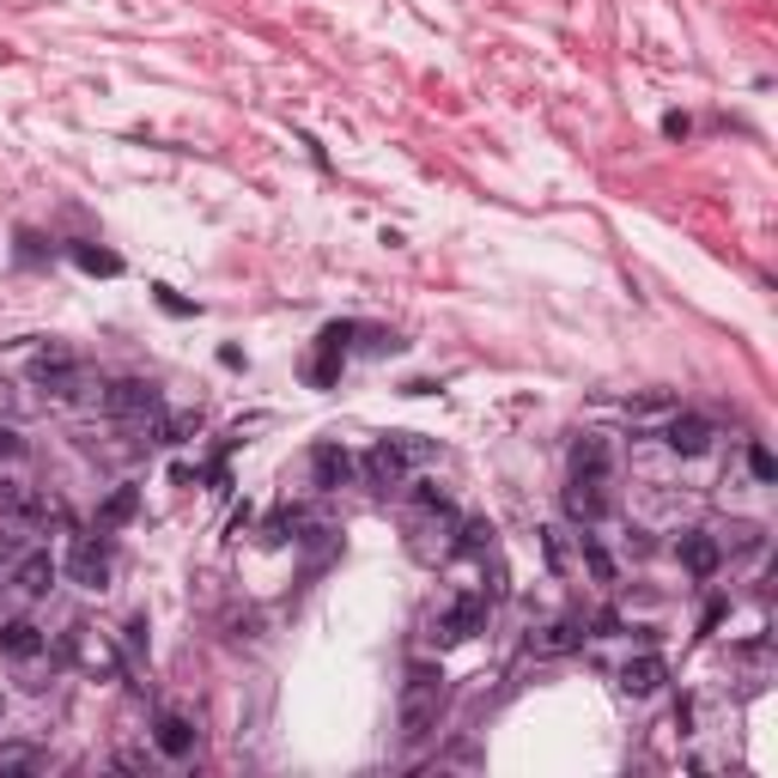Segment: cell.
<instances>
[{"mask_svg": "<svg viewBox=\"0 0 778 778\" xmlns=\"http://www.w3.org/2000/svg\"><path fill=\"white\" fill-rule=\"evenodd\" d=\"M134 505H140V492H134V487H116L110 499L98 505V529H116V523H128V517H134Z\"/></svg>", "mask_w": 778, "mask_h": 778, "instance_id": "19", "label": "cell"}, {"mask_svg": "<svg viewBox=\"0 0 778 778\" xmlns=\"http://www.w3.org/2000/svg\"><path fill=\"white\" fill-rule=\"evenodd\" d=\"M608 469H615L608 438H596V432L572 438V481H608Z\"/></svg>", "mask_w": 778, "mask_h": 778, "instance_id": "9", "label": "cell"}, {"mask_svg": "<svg viewBox=\"0 0 778 778\" xmlns=\"http://www.w3.org/2000/svg\"><path fill=\"white\" fill-rule=\"evenodd\" d=\"M657 438H664V445L676 450V457H706V450L718 445V426L699 420V413H676V420H669Z\"/></svg>", "mask_w": 778, "mask_h": 778, "instance_id": "8", "label": "cell"}, {"mask_svg": "<svg viewBox=\"0 0 778 778\" xmlns=\"http://www.w3.org/2000/svg\"><path fill=\"white\" fill-rule=\"evenodd\" d=\"M664 681H669V664H664V657H651V651L632 657V664L620 669V694H627V699H651Z\"/></svg>", "mask_w": 778, "mask_h": 778, "instance_id": "11", "label": "cell"}, {"mask_svg": "<svg viewBox=\"0 0 778 778\" xmlns=\"http://www.w3.org/2000/svg\"><path fill=\"white\" fill-rule=\"evenodd\" d=\"M49 584H56V560H49V548H31L19 566H12V590H19V596H49Z\"/></svg>", "mask_w": 778, "mask_h": 778, "instance_id": "13", "label": "cell"}, {"mask_svg": "<svg viewBox=\"0 0 778 778\" xmlns=\"http://www.w3.org/2000/svg\"><path fill=\"white\" fill-rule=\"evenodd\" d=\"M438 706H445V676L432 664H413L401 681V742H426L438 724Z\"/></svg>", "mask_w": 778, "mask_h": 778, "instance_id": "1", "label": "cell"}, {"mask_svg": "<svg viewBox=\"0 0 778 778\" xmlns=\"http://www.w3.org/2000/svg\"><path fill=\"white\" fill-rule=\"evenodd\" d=\"M748 469H755V481H772V475H778V462H772L767 450L755 445V450H748Z\"/></svg>", "mask_w": 778, "mask_h": 778, "instance_id": "24", "label": "cell"}, {"mask_svg": "<svg viewBox=\"0 0 778 778\" xmlns=\"http://www.w3.org/2000/svg\"><path fill=\"white\" fill-rule=\"evenodd\" d=\"M103 413H116V420H152L159 413V389L140 383V378H122L103 389Z\"/></svg>", "mask_w": 778, "mask_h": 778, "instance_id": "6", "label": "cell"}, {"mask_svg": "<svg viewBox=\"0 0 778 778\" xmlns=\"http://www.w3.org/2000/svg\"><path fill=\"white\" fill-rule=\"evenodd\" d=\"M566 517H572V523H584V529L602 523V517H608L602 481H566Z\"/></svg>", "mask_w": 778, "mask_h": 778, "instance_id": "10", "label": "cell"}, {"mask_svg": "<svg viewBox=\"0 0 778 778\" xmlns=\"http://www.w3.org/2000/svg\"><path fill=\"white\" fill-rule=\"evenodd\" d=\"M73 256H80V268H86V275H122V262H116L110 250H86V243H80Z\"/></svg>", "mask_w": 778, "mask_h": 778, "instance_id": "21", "label": "cell"}, {"mask_svg": "<svg viewBox=\"0 0 778 778\" xmlns=\"http://www.w3.org/2000/svg\"><path fill=\"white\" fill-rule=\"evenodd\" d=\"M457 548H462V553H487V548H492V529H487V523H462V529H457Z\"/></svg>", "mask_w": 778, "mask_h": 778, "instance_id": "22", "label": "cell"}, {"mask_svg": "<svg viewBox=\"0 0 778 778\" xmlns=\"http://www.w3.org/2000/svg\"><path fill=\"white\" fill-rule=\"evenodd\" d=\"M68 572H73V584H86V590H103V584L116 578V548H110V529H92V536H73Z\"/></svg>", "mask_w": 778, "mask_h": 778, "instance_id": "4", "label": "cell"}, {"mask_svg": "<svg viewBox=\"0 0 778 778\" xmlns=\"http://www.w3.org/2000/svg\"><path fill=\"white\" fill-rule=\"evenodd\" d=\"M0 651L19 657V664L43 657V627H37V620H7V627H0Z\"/></svg>", "mask_w": 778, "mask_h": 778, "instance_id": "16", "label": "cell"}, {"mask_svg": "<svg viewBox=\"0 0 778 778\" xmlns=\"http://www.w3.org/2000/svg\"><path fill=\"white\" fill-rule=\"evenodd\" d=\"M578 645H584L578 620H553V627L529 632V651H536V657H566V651H578Z\"/></svg>", "mask_w": 778, "mask_h": 778, "instance_id": "15", "label": "cell"}, {"mask_svg": "<svg viewBox=\"0 0 778 778\" xmlns=\"http://www.w3.org/2000/svg\"><path fill=\"white\" fill-rule=\"evenodd\" d=\"M487 627V596H457V602L438 615V645H462Z\"/></svg>", "mask_w": 778, "mask_h": 778, "instance_id": "7", "label": "cell"}, {"mask_svg": "<svg viewBox=\"0 0 778 778\" xmlns=\"http://www.w3.org/2000/svg\"><path fill=\"white\" fill-rule=\"evenodd\" d=\"M664 134L669 140H687V134H694V122H687V116H664Z\"/></svg>", "mask_w": 778, "mask_h": 778, "instance_id": "25", "label": "cell"}, {"mask_svg": "<svg viewBox=\"0 0 778 778\" xmlns=\"http://www.w3.org/2000/svg\"><path fill=\"white\" fill-rule=\"evenodd\" d=\"M681 566L694 578H711L724 566V541L718 536H706V529H694V536H681Z\"/></svg>", "mask_w": 778, "mask_h": 778, "instance_id": "14", "label": "cell"}, {"mask_svg": "<svg viewBox=\"0 0 778 778\" xmlns=\"http://www.w3.org/2000/svg\"><path fill=\"white\" fill-rule=\"evenodd\" d=\"M49 755L31 742H0V772H43Z\"/></svg>", "mask_w": 778, "mask_h": 778, "instance_id": "18", "label": "cell"}, {"mask_svg": "<svg viewBox=\"0 0 778 778\" xmlns=\"http://www.w3.org/2000/svg\"><path fill=\"white\" fill-rule=\"evenodd\" d=\"M0 718H7V699H0Z\"/></svg>", "mask_w": 778, "mask_h": 778, "instance_id": "26", "label": "cell"}, {"mask_svg": "<svg viewBox=\"0 0 778 778\" xmlns=\"http://www.w3.org/2000/svg\"><path fill=\"white\" fill-rule=\"evenodd\" d=\"M19 457H24V438L12 426H0V462H19Z\"/></svg>", "mask_w": 778, "mask_h": 778, "instance_id": "23", "label": "cell"}, {"mask_svg": "<svg viewBox=\"0 0 778 778\" xmlns=\"http://www.w3.org/2000/svg\"><path fill=\"white\" fill-rule=\"evenodd\" d=\"M578 553H584V566H590V578L596 584H615L620 572H615V560H608V548L596 536H578Z\"/></svg>", "mask_w": 778, "mask_h": 778, "instance_id": "20", "label": "cell"}, {"mask_svg": "<svg viewBox=\"0 0 778 778\" xmlns=\"http://www.w3.org/2000/svg\"><path fill=\"white\" fill-rule=\"evenodd\" d=\"M61 651H68V664L80 669V676H92V681H116V676L128 669V664H122V651H116V639H110V632L86 627V620H73V627H68Z\"/></svg>", "mask_w": 778, "mask_h": 778, "instance_id": "2", "label": "cell"}, {"mask_svg": "<svg viewBox=\"0 0 778 778\" xmlns=\"http://www.w3.org/2000/svg\"><path fill=\"white\" fill-rule=\"evenodd\" d=\"M310 469H317V487H347V481H353V457H347L341 445H317Z\"/></svg>", "mask_w": 778, "mask_h": 778, "instance_id": "17", "label": "cell"}, {"mask_svg": "<svg viewBox=\"0 0 778 778\" xmlns=\"http://www.w3.org/2000/svg\"><path fill=\"white\" fill-rule=\"evenodd\" d=\"M426 457H432V445H426V438H378V445H371V457H366V481L378 487V492H389V487L408 481Z\"/></svg>", "mask_w": 778, "mask_h": 778, "instance_id": "3", "label": "cell"}, {"mask_svg": "<svg viewBox=\"0 0 778 778\" xmlns=\"http://www.w3.org/2000/svg\"><path fill=\"white\" fill-rule=\"evenodd\" d=\"M152 748H159L164 760H189L194 755V724L183 711H164V718L152 724Z\"/></svg>", "mask_w": 778, "mask_h": 778, "instance_id": "12", "label": "cell"}, {"mask_svg": "<svg viewBox=\"0 0 778 778\" xmlns=\"http://www.w3.org/2000/svg\"><path fill=\"white\" fill-rule=\"evenodd\" d=\"M31 383L43 389V396H56V401H73L86 389V371H80L73 353H37L31 359Z\"/></svg>", "mask_w": 778, "mask_h": 778, "instance_id": "5", "label": "cell"}]
</instances>
